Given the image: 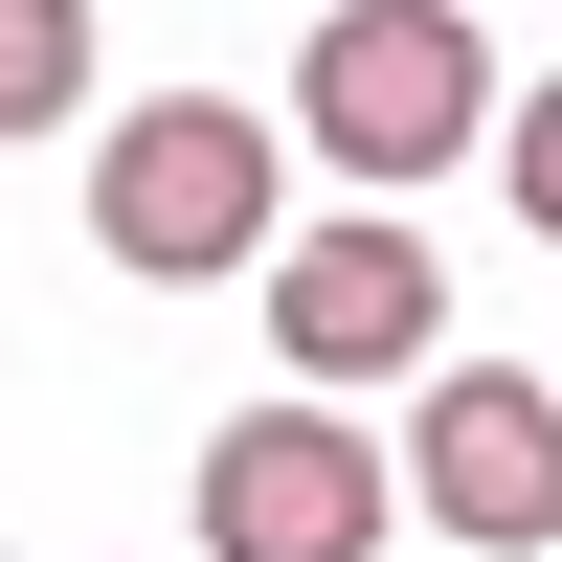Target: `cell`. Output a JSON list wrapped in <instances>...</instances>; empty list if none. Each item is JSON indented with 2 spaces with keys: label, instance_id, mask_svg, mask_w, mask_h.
<instances>
[{
  "label": "cell",
  "instance_id": "obj_1",
  "mask_svg": "<svg viewBox=\"0 0 562 562\" xmlns=\"http://www.w3.org/2000/svg\"><path fill=\"white\" fill-rule=\"evenodd\" d=\"M293 135L338 180H450L495 135V45H473V0H315V45H293Z\"/></svg>",
  "mask_w": 562,
  "mask_h": 562
},
{
  "label": "cell",
  "instance_id": "obj_5",
  "mask_svg": "<svg viewBox=\"0 0 562 562\" xmlns=\"http://www.w3.org/2000/svg\"><path fill=\"white\" fill-rule=\"evenodd\" d=\"M450 338V270H428V225H293V248H270V360H293V383H405V360Z\"/></svg>",
  "mask_w": 562,
  "mask_h": 562
},
{
  "label": "cell",
  "instance_id": "obj_4",
  "mask_svg": "<svg viewBox=\"0 0 562 562\" xmlns=\"http://www.w3.org/2000/svg\"><path fill=\"white\" fill-rule=\"evenodd\" d=\"M405 518L540 562V540H562V383H518V360H428V405H405Z\"/></svg>",
  "mask_w": 562,
  "mask_h": 562
},
{
  "label": "cell",
  "instance_id": "obj_2",
  "mask_svg": "<svg viewBox=\"0 0 562 562\" xmlns=\"http://www.w3.org/2000/svg\"><path fill=\"white\" fill-rule=\"evenodd\" d=\"M90 248L158 270V293L270 270V113H248V90H158V113H113V158H90Z\"/></svg>",
  "mask_w": 562,
  "mask_h": 562
},
{
  "label": "cell",
  "instance_id": "obj_7",
  "mask_svg": "<svg viewBox=\"0 0 562 562\" xmlns=\"http://www.w3.org/2000/svg\"><path fill=\"white\" fill-rule=\"evenodd\" d=\"M518 225H562V90H518Z\"/></svg>",
  "mask_w": 562,
  "mask_h": 562
},
{
  "label": "cell",
  "instance_id": "obj_3",
  "mask_svg": "<svg viewBox=\"0 0 562 562\" xmlns=\"http://www.w3.org/2000/svg\"><path fill=\"white\" fill-rule=\"evenodd\" d=\"M383 518H405V450H360L338 383L203 428V562H383Z\"/></svg>",
  "mask_w": 562,
  "mask_h": 562
},
{
  "label": "cell",
  "instance_id": "obj_6",
  "mask_svg": "<svg viewBox=\"0 0 562 562\" xmlns=\"http://www.w3.org/2000/svg\"><path fill=\"white\" fill-rule=\"evenodd\" d=\"M90 113V0H0V135H68Z\"/></svg>",
  "mask_w": 562,
  "mask_h": 562
}]
</instances>
